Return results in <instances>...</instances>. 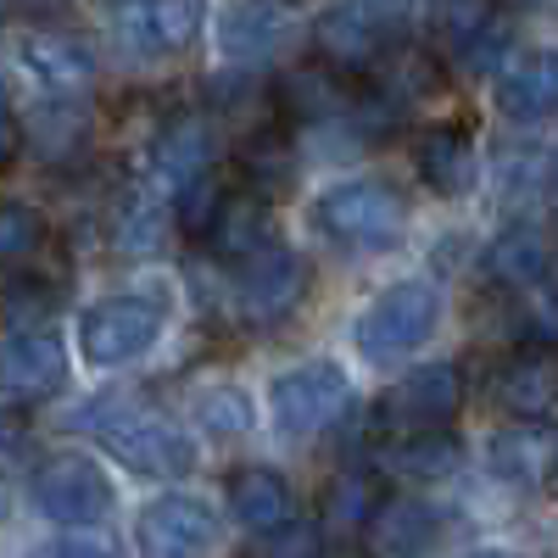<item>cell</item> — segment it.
Instances as JSON below:
<instances>
[{"label": "cell", "mask_w": 558, "mask_h": 558, "mask_svg": "<svg viewBox=\"0 0 558 558\" xmlns=\"http://www.w3.org/2000/svg\"><path fill=\"white\" fill-rule=\"evenodd\" d=\"M0 380H7V408H39L68 386V352L57 330L45 324H17L7 336V357H0Z\"/></svg>", "instance_id": "cell-8"}, {"label": "cell", "mask_w": 558, "mask_h": 558, "mask_svg": "<svg viewBox=\"0 0 558 558\" xmlns=\"http://www.w3.org/2000/svg\"><path fill=\"white\" fill-rule=\"evenodd\" d=\"M497 112L514 123H542L558 112V51H525L497 78Z\"/></svg>", "instance_id": "cell-14"}, {"label": "cell", "mask_w": 558, "mask_h": 558, "mask_svg": "<svg viewBox=\"0 0 558 558\" xmlns=\"http://www.w3.org/2000/svg\"><path fill=\"white\" fill-rule=\"evenodd\" d=\"M151 168H157V179L168 184V191H179V184H191V179L213 173V129H207V118L179 112V118L157 134Z\"/></svg>", "instance_id": "cell-18"}, {"label": "cell", "mask_w": 558, "mask_h": 558, "mask_svg": "<svg viewBox=\"0 0 558 558\" xmlns=\"http://www.w3.org/2000/svg\"><path fill=\"white\" fill-rule=\"evenodd\" d=\"M241 162H246L252 173H274V179H286V173H291V151L279 146V134H246Z\"/></svg>", "instance_id": "cell-33"}, {"label": "cell", "mask_w": 558, "mask_h": 558, "mask_svg": "<svg viewBox=\"0 0 558 558\" xmlns=\"http://www.w3.org/2000/svg\"><path fill=\"white\" fill-rule=\"evenodd\" d=\"M497 402H502L508 413H525V418L547 413V408L558 402V352L536 341L531 352L508 357L502 375H497Z\"/></svg>", "instance_id": "cell-19"}, {"label": "cell", "mask_w": 558, "mask_h": 558, "mask_svg": "<svg viewBox=\"0 0 558 558\" xmlns=\"http://www.w3.org/2000/svg\"><path fill=\"white\" fill-rule=\"evenodd\" d=\"M157 336H162V307L146 296H107L96 307H84V318H78V352L96 368L146 357L157 347Z\"/></svg>", "instance_id": "cell-6"}, {"label": "cell", "mask_w": 558, "mask_h": 558, "mask_svg": "<svg viewBox=\"0 0 558 558\" xmlns=\"http://www.w3.org/2000/svg\"><path fill=\"white\" fill-rule=\"evenodd\" d=\"M352 375L341 363L330 357H313L302 368H291V375H279L274 391H268V413L279 436L291 441H307V436H324L330 425H341V418L352 413Z\"/></svg>", "instance_id": "cell-4"}, {"label": "cell", "mask_w": 558, "mask_h": 558, "mask_svg": "<svg viewBox=\"0 0 558 558\" xmlns=\"http://www.w3.org/2000/svg\"><path fill=\"white\" fill-rule=\"evenodd\" d=\"M318 62H330L341 73H375L386 57V17L368 0H341L313 23Z\"/></svg>", "instance_id": "cell-11"}, {"label": "cell", "mask_w": 558, "mask_h": 558, "mask_svg": "<svg viewBox=\"0 0 558 558\" xmlns=\"http://www.w3.org/2000/svg\"><path fill=\"white\" fill-rule=\"evenodd\" d=\"M39 241H45L39 207H28V202H7V207H0V257H7V268H17L28 252H39Z\"/></svg>", "instance_id": "cell-30"}, {"label": "cell", "mask_w": 558, "mask_h": 558, "mask_svg": "<svg viewBox=\"0 0 558 558\" xmlns=\"http://www.w3.org/2000/svg\"><path fill=\"white\" fill-rule=\"evenodd\" d=\"M486 268H492L497 286H508V291H536L547 279V241H542V229H531V223L502 229V235L492 241V252H486Z\"/></svg>", "instance_id": "cell-22"}, {"label": "cell", "mask_w": 558, "mask_h": 558, "mask_svg": "<svg viewBox=\"0 0 558 558\" xmlns=\"http://www.w3.org/2000/svg\"><path fill=\"white\" fill-rule=\"evenodd\" d=\"M463 408V375L458 363H418L408 380H397V391H386L380 418L391 430H436Z\"/></svg>", "instance_id": "cell-10"}, {"label": "cell", "mask_w": 558, "mask_h": 558, "mask_svg": "<svg viewBox=\"0 0 558 558\" xmlns=\"http://www.w3.org/2000/svg\"><path fill=\"white\" fill-rule=\"evenodd\" d=\"M218 207H223V184L213 173H202V179H191V184L173 191V218H179L184 235H213Z\"/></svg>", "instance_id": "cell-29"}, {"label": "cell", "mask_w": 558, "mask_h": 558, "mask_svg": "<svg viewBox=\"0 0 558 558\" xmlns=\"http://www.w3.org/2000/svg\"><path fill=\"white\" fill-rule=\"evenodd\" d=\"M380 536V547H391V553H413L418 542L430 536V508L425 502H413V497H386V508L375 514V525H368Z\"/></svg>", "instance_id": "cell-28"}, {"label": "cell", "mask_w": 558, "mask_h": 558, "mask_svg": "<svg viewBox=\"0 0 558 558\" xmlns=\"http://www.w3.org/2000/svg\"><path fill=\"white\" fill-rule=\"evenodd\" d=\"M207 28V0H118L112 34L134 57H173L191 51Z\"/></svg>", "instance_id": "cell-7"}, {"label": "cell", "mask_w": 558, "mask_h": 558, "mask_svg": "<svg viewBox=\"0 0 558 558\" xmlns=\"http://www.w3.org/2000/svg\"><path fill=\"white\" fill-rule=\"evenodd\" d=\"M441 28L463 51L481 28H492V0H441Z\"/></svg>", "instance_id": "cell-31"}, {"label": "cell", "mask_w": 558, "mask_h": 558, "mask_svg": "<svg viewBox=\"0 0 558 558\" xmlns=\"http://www.w3.org/2000/svg\"><path fill=\"white\" fill-rule=\"evenodd\" d=\"M34 134H39V140H45V146H51V151H68L73 140L84 134V118H78L73 107H62V118H57V123H34Z\"/></svg>", "instance_id": "cell-34"}, {"label": "cell", "mask_w": 558, "mask_h": 558, "mask_svg": "<svg viewBox=\"0 0 558 558\" xmlns=\"http://www.w3.org/2000/svg\"><path fill=\"white\" fill-rule=\"evenodd\" d=\"M302 291H307V263L286 246H268L246 263L241 286H235V307L252 324H274L302 302Z\"/></svg>", "instance_id": "cell-13"}, {"label": "cell", "mask_w": 558, "mask_h": 558, "mask_svg": "<svg viewBox=\"0 0 558 558\" xmlns=\"http://www.w3.org/2000/svg\"><path fill=\"white\" fill-rule=\"evenodd\" d=\"M229 508H235V520H241L252 536H268V531H279V525H291L296 497H291V481L279 475V470L246 463V470L229 475Z\"/></svg>", "instance_id": "cell-17"}, {"label": "cell", "mask_w": 558, "mask_h": 558, "mask_svg": "<svg viewBox=\"0 0 558 558\" xmlns=\"http://www.w3.org/2000/svg\"><path fill=\"white\" fill-rule=\"evenodd\" d=\"M279 107L302 123H336L357 112V96L347 89V73L330 62H313V68H291L279 78Z\"/></svg>", "instance_id": "cell-15"}, {"label": "cell", "mask_w": 558, "mask_h": 558, "mask_svg": "<svg viewBox=\"0 0 558 558\" xmlns=\"http://www.w3.org/2000/svg\"><path fill=\"white\" fill-rule=\"evenodd\" d=\"M196 418H202L207 436L235 441V436H246V430L257 425V408H252V397H246L241 386H207V391L196 397Z\"/></svg>", "instance_id": "cell-26"}, {"label": "cell", "mask_w": 558, "mask_h": 558, "mask_svg": "<svg viewBox=\"0 0 558 558\" xmlns=\"http://www.w3.org/2000/svg\"><path fill=\"white\" fill-rule=\"evenodd\" d=\"M318 229L341 246H357V252H391L402 246L408 235V202L391 191L386 179H347V184H330L313 207Z\"/></svg>", "instance_id": "cell-2"}, {"label": "cell", "mask_w": 558, "mask_h": 558, "mask_svg": "<svg viewBox=\"0 0 558 558\" xmlns=\"http://www.w3.org/2000/svg\"><path fill=\"white\" fill-rule=\"evenodd\" d=\"M140 558H207L218 547V514L202 497H157L134 525Z\"/></svg>", "instance_id": "cell-9"}, {"label": "cell", "mask_w": 558, "mask_h": 558, "mask_svg": "<svg viewBox=\"0 0 558 558\" xmlns=\"http://www.w3.org/2000/svg\"><path fill=\"white\" fill-rule=\"evenodd\" d=\"M324 558H352V553H324Z\"/></svg>", "instance_id": "cell-38"}, {"label": "cell", "mask_w": 558, "mask_h": 558, "mask_svg": "<svg viewBox=\"0 0 558 558\" xmlns=\"http://www.w3.org/2000/svg\"><path fill=\"white\" fill-rule=\"evenodd\" d=\"M380 508H386L380 481L368 475V470H357V475H341V481L330 486V497H324V520H330V531L352 536V531H368V525H375Z\"/></svg>", "instance_id": "cell-24"}, {"label": "cell", "mask_w": 558, "mask_h": 558, "mask_svg": "<svg viewBox=\"0 0 558 558\" xmlns=\"http://www.w3.org/2000/svg\"><path fill=\"white\" fill-rule=\"evenodd\" d=\"M263 558H324V542L313 525H279L263 536Z\"/></svg>", "instance_id": "cell-32"}, {"label": "cell", "mask_w": 558, "mask_h": 558, "mask_svg": "<svg viewBox=\"0 0 558 558\" xmlns=\"http://www.w3.org/2000/svg\"><path fill=\"white\" fill-rule=\"evenodd\" d=\"M470 558H514V553H470Z\"/></svg>", "instance_id": "cell-37"}, {"label": "cell", "mask_w": 558, "mask_h": 558, "mask_svg": "<svg viewBox=\"0 0 558 558\" xmlns=\"http://www.w3.org/2000/svg\"><path fill=\"white\" fill-rule=\"evenodd\" d=\"M436 318H441L436 286H425V279H397V286H386L357 318L363 363H402V357H413L436 336Z\"/></svg>", "instance_id": "cell-3"}, {"label": "cell", "mask_w": 558, "mask_h": 558, "mask_svg": "<svg viewBox=\"0 0 558 558\" xmlns=\"http://www.w3.org/2000/svg\"><path fill=\"white\" fill-rule=\"evenodd\" d=\"M486 470L508 486H542L558 475V425L547 418H514V425H502L486 436Z\"/></svg>", "instance_id": "cell-12"}, {"label": "cell", "mask_w": 558, "mask_h": 558, "mask_svg": "<svg viewBox=\"0 0 558 558\" xmlns=\"http://www.w3.org/2000/svg\"><path fill=\"white\" fill-rule=\"evenodd\" d=\"M279 39H286V23H279L274 12H263V7H235L223 17V45L235 57H268Z\"/></svg>", "instance_id": "cell-27"}, {"label": "cell", "mask_w": 558, "mask_h": 558, "mask_svg": "<svg viewBox=\"0 0 558 558\" xmlns=\"http://www.w3.org/2000/svg\"><path fill=\"white\" fill-rule=\"evenodd\" d=\"M391 470L402 475V481H447L458 463H463V441L447 430V425H436V430H408L402 441H391Z\"/></svg>", "instance_id": "cell-23"}, {"label": "cell", "mask_w": 558, "mask_h": 558, "mask_svg": "<svg viewBox=\"0 0 558 558\" xmlns=\"http://www.w3.org/2000/svg\"><path fill=\"white\" fill-rule=\"evenodd\" d=\"M28 497H34V514H45L51 525H96L112 514V481L101 475V463L89 452L39 458Z\"/></svg>", "instance_id": "cell-5"}, {"label": "cell", "mask_w": 558, "mask_h": 558, "mask_svg": "<svg viewBox=\"0 0 558 558\" xmlns=\"http://www.w3.org/2000/svg\"><path fill=\"white\" fill-rule=\"evenodd\" d=\"M368 7H375L380 17H402V12L413 7V0H368Z\"/></svg>", "instance_id": "cell-36"}, {"label": "cell", "mask_w": 558, "mask_h": 558, "mask_svg": "<svg viewBox=\"0 0 558 558\" xmlns=\"http://www.w3.org/2000/svg\"><path fill=\"white\" fill-rule=\"evenodd\" d=\"M23 62L45 89H57V96H84L89 78H96V51H89L78 34H57V28L28 34Z\"/></svg>", "instance_id": "cell-16"}, {"label": "cell", "mask_w": 558, "mask_h": 558, "mask_svg": "<svg viewBox=\"0 0 558 558\" xmlns=\"http://www.w3.org/2000/svg\"><path fill=\"white\" fill-rule=\"evenodd\" d=\"M39 558H112L107 547H96V542H84V536H62V542H51Z\"/></svg>", "instance_id": "cell-35"}, {"label": "cell", "mask_w": 558, "mask_h": 558, "mask_svg": "<svg viewBox=\"0 0 558 558\" xmlns=\"http://www.w3.org/2000/svg\"><path fill=\"white\" fill-rule=\"evenodd\" d=\"M413 162H418V179H425L436 196H463L475 184V173H481L475 146L458 129H430L425 140H418V157Z\"/></svg>", "instance_id": "cell-20"}, {"label": "cell", "mask_w": 558, "mask_h": 558, "mask_svg": "<svg viewBox=\"0 0 558 558\" xmlns=\"http://www.w3.org/2000/svg\"><path fill=\"white\" fill-rule=\"evenodd\" d=\"M101 402H112V397H101ZM89 430H96L101 447L123 463V470H134V475L179 481V475L196 470L191 436H184L168 413H157V408H146V402H134V397H123V408L89 413Z\"/></svg>", "instance_id": "cell-1"}, {"label": "cell", "mask_w": 558, "mask_h": 558, "mask_svg": "<svg viewBox=\"0 0 558 558\" xmlns=\"http://www.w3.org/2000/svg\"><path fill=\"white\" fill-rule=\"evenodd\" d=\"M213 246L229 263H252L257 252L274 246V218L263 207V196H223L218 223H213Z\"/></svg>", "instance_id": "cell-21"}, {"label": "cell", "mask_w": 558, "mask_h": 558, "mask_svg": "<svg viewBox=\"0 0 558 558\" xmlns=\"http://www.w3.org/2000/svg\"><path fill=\"white\" fill-rule=\"evenodd\" d=\"M168 223H173V213H168L162 202L134 196V202L123 207V218H118L112 246H118L123 257H157V252L168 246Z\"/></svg>", "instance_id": "cell-25"}]
</instances>
